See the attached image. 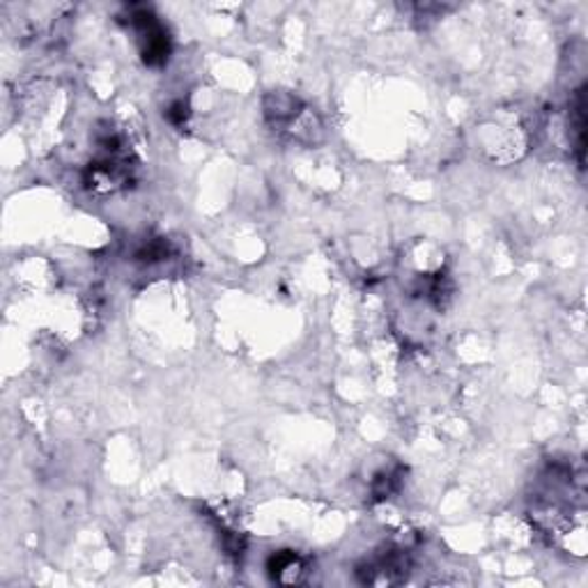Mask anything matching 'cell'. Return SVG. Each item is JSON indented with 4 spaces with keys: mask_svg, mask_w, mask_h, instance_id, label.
<instances>
[{
    "mask_svg": "<svg viewBox=\"0 0 588 588\" xmlns=\"http://www.w3.org/2000/svg\"><path fill=\"white\" fill-rule=\"evenodd\" d=\"M136 178V159L125 136L106 125L97 133V150L93 161L83 171V186L90 193L108 195L131 186Z\"/></svg>",
    "mask_w": 588,
    "mask_h": 588,
    "instance_id": "1",
    "label": "cell"
},
{
    "mask_svg": "<svg viewBox=\"0 0 588 588\" xmlns=\"http://www.w3.org/2000/svg\"><path fill=\"white\" fill-rule=\"evenodd\" d=\"M265 118L274 131L290 141L313 146L322 138L320 118L290 93H271L265 99Z\"/></svg>",
    "mask_w": 588,
    "mask_h": 588,
    "instance_id": "2",
    "label": "cell"
},
{
    "mask_svg": "<svg viewBox=\"0 0 588 588\" xmlns=\"http://www.w3.org/2000/svg\"><path fill=\"white\" fill-rule=\"evenodd\" d=\"M129 25L133 28L146 65L159 67L168 63V58H171V38H168L165 28L148 8H133L129 14Z\"/></svg>",
    "mask_w": 588,
    "mask_h": 588,
    "instance_id": "3",
    "label": "cell"
},
{
    "mask_svg": "<svg viewBox=\"0 0 588 588\" xmlns=\"http://www.w3.org/2000/svg\"><path fill=\"white\" fill-rule=\"evenodd\" d=\"M359 579L373 586L403 584L409 573V554L403 547H386L375 554L371 562L359 566Z\"/></svg>",
    "mask_w": 588,
    "mask_h": 588,
    "instance_id": "4",
    "label": "cell"
},
{
    "mask_svg": "<svg viewBox=\"0 0 588 588\" xmlns=\"http://www.w3.org/2000/svg\"><path fill=\"white\" fill-rule=\"evenodd\" d=\"M267 570H269L271 579L278 584H301L306 579L308 566L297 552L286 549V552H276L269 558Z\"/></svg>",
    "mask_w": 588,
    "mask_h": 588,
    "instance_id": "5",
    "label": "cell"
},
{
    "mask_svg": "<svg viewBox=\"0 0 588 588\" xmlns=\"http://www.w3.org/2000/svg\"><path fill=\"white\" fill-rule=\"evenodd\" d=\"M400 485V471H384L379 473L373 483V496L388 499Z\"/></svg>",
    "mask_w": 588,
    "mask_h": 588,
    "instance_id": "6",
    "label": "cell"
},
{
    "mask_svg": "<svg viewBox=\"0 0 588 588\" xmlns=\"http://www.w3.org/2000/svg\"><path fill=\"white\" fill-rule=\"evenodd\" d=\"M168 120H171L175 127H184V122L189 120V108L184 101H175L168 110Z\"/></svg>",
    "mask_w": 588,
    "mask_h": 588,
    "instance_id": "7",
    "label": "cell"
}]
</instances>
